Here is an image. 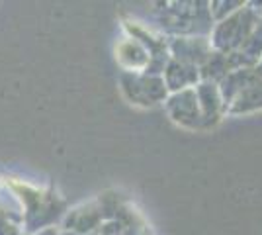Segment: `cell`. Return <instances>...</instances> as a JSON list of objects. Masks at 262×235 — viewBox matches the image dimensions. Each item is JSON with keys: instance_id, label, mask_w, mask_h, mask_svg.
<instances>
[{"instance_id": "1", "label": "cell", "mask_w": 262, "mask_h": 235, "mask_svg": "<svg viewBox=\"0 0 262 235\" xmlns=\"http://www.w3.org/2000/svg\"><path fill=\"white\" fill-rule=\"evenodd\" d=\"M262 24V4L247 2L241 10L213 26L211 47L219 53H239Z\"/></svg>"}, {"instance_id": "2", "label": "cell", "mask_w": 262, "mask_h": 235, "mask_svg": "<svg viewBox=\"0 0 262 235\" xmlns=\"http://www.w3.org/2000/svg\"><path fill=\"white\" fill-rule=\"evenodd\" d=\"M194 89H196L198 100H200V106H202L206 127L208 130L215 127L225 118V102H223V96H221L219 84L211 82V80H202Z\"/></svg>"}, {"instance_id": "3", "label": "cell", "mask_w": 262, "mask_h": 235, "mask_svg": "<svg viewBox=\"0 0 262 235\" xmlns=\"http://www.w3.org/2000/svg\"><path fill=\"white\" fill-rule=\"evenodd\" d=\"M172 102H174L172 116H174L176 122L190 127V130H208L204 114H202V106H200V100H198L196 89H188L178 92Z\"/></svg>"}, {"instance_id": "4", "label": "cell", "mask_w": 262, "mask_h": 235, "mask_svg": "<svg viewBox=\"0 0 262 235\" xmlns=\"http://www.w3.org/2000/svg\"><path fill=\"white\" fill-rule=\"evenodd\" d=\"M262 110V73L249 80L225 106V116H249Z\"/></svg>"}, {"instance_id": "5", "label": "cell", "mask_w": 262, "mask_h": 235, "mask_svg": "<svg viewBox=\"0 0 262 235\" xmlns=\"http://www.w3.org/2000/svg\"><path fill=\"white\" fill-rule=\"evenodd\" d=\"M256 67H258V71L262 73V57H260V61H258V65H256Z\"/></svg>"}]
</instances>
